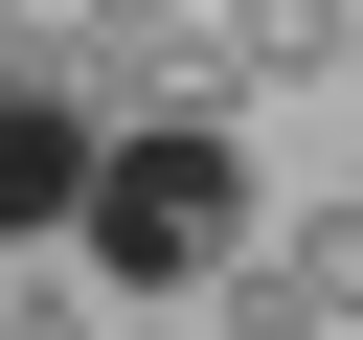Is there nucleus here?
<instances>
[{
	"label": "nucleus",
	"mask_w": 363,
	"mask_h": 340,
	"mask_svg": "<svg viewBox=\"0 0 363 340\" xmlns=\"http://www.w3.org/2000/svg\"><path fill=\"white\" fill-rule=\"evenodd\" d=\"M227 249H250V136H227V113H113L91 181H68V272H91L113 317H159V295H204Z\"/></svg>",
	"instance_id": "f257e3e1"
},
{
	"label": "nucleus",
	"mask_w": 363,
	"mask_h": 340,
	"mask_svg": "<svg viewBox=\"0 0 363 340\" xmlns=\"http://www.w3.org/2000/svg\"><path fill=\"white\" fill-rule=\"evenodd\" d=\"M45 91H68L91 136H113V113H227V91H204V0H68Z\"/></svg>",
	"instance_id": "f03ea898"
},
{
	"label": "nucleus",
	"mask_w": 363,
	"mask_h": 340,
	"mask_svg": "<svg viewBox=\"0 0 363 340\" xmlns=\"http://www.w3.org/2000/svg\"><path fill=\"white\" fill-rule=\"evenodd\" d=\"M68 181H91V113L45 91V45H0V249H68Z\"/></svg>",
	"instance_id": "7ed1b4c3"
},
{
	"label": "nucleus",
	"mask_w": 363,
	"mask_h": 340,
	"mask_svg": "<svg viewBox=\"0 0 363 340\" xmlns=\"http://www.w3.org/2000/svg\"><path fill=\"white\" fill-rule=\"evenodd\" d=\"M318 68H363V0H204V91L250 113V91H318Z\"/></svg>",
	"instance_id": "20e7f679"
},
{
	"label": "nucleus",
	"mask_w": 363,
	"mask_h": 340,
	"mask_svg": "<svg viewBox=\"0 0 363 340\" xmlns=\"http://www.w3.org/2000/svg\"><path fill=\"white\" fill-rule=\"evenodd\" d=\"M204 340H340V295H318V272H295V249L250 227V249L204 272Z\"/></svg>",
	"instance_id": "39448f33"
},
{
	"label": "nucleus",
	"mask_w": 363,
	"mask_h": 340,
	"mask_svg": "<svg viewBox=\"0 0 363 340\" xmlns=\"http://www.w3.org/2000/svg\"><path fill=\"white\" fill-rule=\"evenodd\" d=\"M0 340H113V295H91L68 249H0Z\"/></svg>",
	"instance_id": "423d86ee"
},
{
	"label": "nucleus",
	"mask_w": 363,
	"mask_h": 340,
	"mask_svg": "<svg viewBox=\"0 0 363 340\" xmlns=\"http://www.w3.org/2000/svg\"><path fill=\"white\" fill-rule=\"evenodd\" d=\"M340 340H363V317H340Z\"/></svg>",
	"instance_id": "0eeeda50"
}]
</instances>
